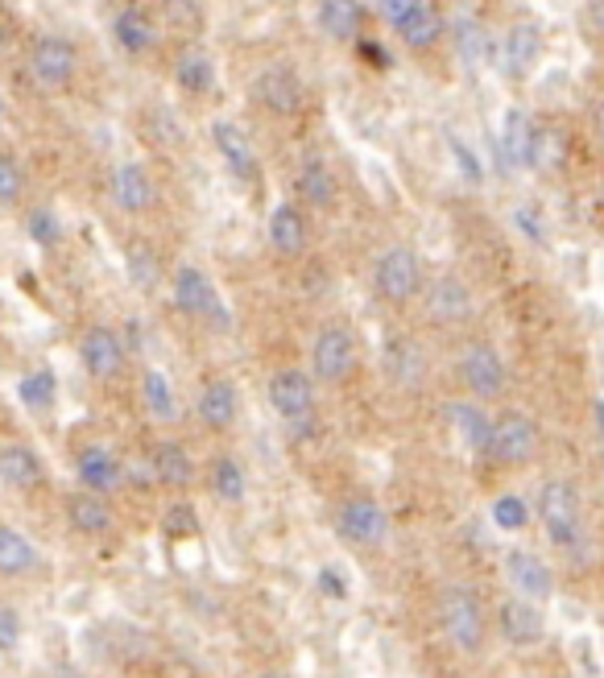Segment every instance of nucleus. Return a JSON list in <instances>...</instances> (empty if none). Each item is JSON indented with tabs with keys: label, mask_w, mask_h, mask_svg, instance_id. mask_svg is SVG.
Listing matches in <instances>:
<instances>
[{
	"label": "nucleus",
	"mask_w": 604,
	"mask_h": 678,
	"mask_svg": "<svg viewBox=\"0 0 604 678\" xmlns=\"http://www.w3.org/2000/svg\"><path fill=\"white\" fill-rule=\"evenodd\" d=\"M538 522L559 550L584 542V505H580V492L571 480H547L538 489Z\"/></svg>",
	"instance_id": "f257e3e1"
},
{
	"label": "nucleus",
	"mask_w": 604,
	"mask_h": 678,
	"mask_svg": "<svg viewBox=\"0 0 604 678\" xmlns=\"http://www.w3.org/2000/svg\"><path fill=\"white\" fill-rule=\"evenodd\" d=\"M439 629H443V638L452 641V650L480 654V645H485V608H480L473 587H443V596H439Z\"/></svg>",
	"instance_id": "f03ea898"
},
{
	"label": "nucleus",
	"mask_w": 604,
	"mask_h": 678,
	"mask_svg": "<svg viewBox=\"0 0 604 678\" xmlns=\"http://www.w3.org/2000/svg\"><path fill=\"white\" fill-rule=\"evenodd\" d=\"M269 406L294 439L315 431V377L302 369H278L269 377Z\"/></svg>",
	"instance_id": "7ed1b4c3"
},
{
	"label": "nucleus",
	"mask_w": 604,
	"mask_h": 678,
	"mask_svg": "<svg viewBox=\"0 0 604 678\" xmlns=\"http://www.w3.org/2000/svg\"><path fill=\"white\" fill-rule=\"evenodd\" d=\"M171 299L187 319L211 323L220 331L232 327V315H228L220 290H216V282H211L199 265H178V273L171 278Z\"/></svg>",
	"instance_id": "20e7f679"
},
{
	"label": "nucleus",
	"mask_w": 604,
	"mask_h": 678,
	"mask_svg": "<svg viewBox=\"0 0 604 678\" xmlns=\"http://www.w3.org/2000/svg\"><path fill=\"white\" fill-rule=\"evenodd\" d=\"M373 290H378L381 302L390 306H406L422 294V261H418L415 248L406 245H390L373 261Z\"/></svg>",
	"instance_id": "39448f33"
},
{
	"label": "nucleus",
	"mask_w": 604,
	"mask_h": 678,
	"mask_svg": "<svg viewBox=\"0 0 604 678\" xmlns=\"http://www.w3.org/2000/svg\"><path fill=\"white\" fill-rule=\"evenodd\" d=\"M311 373L323 385H344L357 373V336L344 323H327L311 343Z\"/></svg>",
	"instance_id": "423d86ee"
},
{
	"label": "nucleus",
	"mask_w": 604,
	"mask_h": 678,
	"mask_svg": "<svg viewBox=\"0 0 604 678\" xmlns=\"http://www.w3.org/2000/svg\"><path fill=\"white\" fill-rule=\"evenodd\" d=\"M460 381H464V389H468L476 401H492V397L506 394L510 369H506V360H501V352H497L492 343L473 339V343L464 348V356H460Z\"/></svg>",
	"instance_id": "0eeeda50"
},
{
	"label": "nucleus",
	"mask_w": 604,
	"mask_h": 678,
	"mask_svg": "<svg viewBox=\"0 0 604 678\" xmlns=\"http://www.w3.org/2000/svg\"><path fill=\"white\" fill-rule=\"evenodd\" d=\"M30 71L38 79V87L46 92H62L71 87V79L79 71V50L71 38H58V34H42L30 46Z\"/></svg>",
	"instance_id": "6e6552de"
},
{
	"label": "nucleus",
	"mask_w": 604,
	"mask_h": 678,
	"mask_svg": "<svg viewBox=\"0 0 604 678\" xmlns=\"http://www.w3.org/2000/svg\"><path fill=\"white\" fill-rule=\"evenodd\" d=\"M336 529L344 534V542L378 550L390 542V513H385L373 496H352V501H344L340 513H336Z\"/></svg>",
	"instance_id": "1a4fd4ad"
},
{
	"label": "nucleus",
	"mask_w": 604,
	"mask_h": 678,
	"mask_svg": "<svg viewBox=\"0 0 604 678\" xmlns=\"http://www.w3.org/2000/svg\"><path fill=\"white\" fill-rule=\"evenodd\" d=\"M489 455L501 468H526L538 455V426L526 414H501L492 422Z\"/></svg>",
	"instance_id": "9d476101"
},
{
	"label": "nucleus",
	"mask_w": 604,
	"mask_h": 678,
	"mask_svg": "<svg viewBox=\"0 0 604 678\" xmlns=\"http://www.w3.org/2000/svg\"><path fill=\"white\" fill-rule=\"evenodd\" d=\"M79 360H83V369H88V377L104 381V385H113L120 373H125V364H129V352H125V339L120 331L113 327H88L83 331V343H79Z\"/></svg>",
	"instance_id": "9b49d317"
},
{
	"label": "nucleus",
	"mask_w": 604,
	"mask_h": 678,
	"mask_svg": "<svg viewBox=\"0 0 604 678\" xmlns=\"http://www.w3.org/2000/svg\"><path fill=\"white\" fill-rule=\"evenodd\" d=\"M211 145H216L220 162H224L228 174H232L236 183H253V178H257L262 157L253 150V137H248L236 120H216V125H211Z\"/></svg>",
	"instance_id": "f8f14e48"
},
{
	"label": "nucleus",
	"mask_w": 604,
	"mask_h": 678,
	"mask_svg": "<svg viewBox=\"0 0 604 678\" xmlns=\"http://www.w3.org/2000/svg\"><path fill=\"white\" fill-rule=\"evenodd\" d=\"M473 311H476L473 290L460 282L455 273H443V278H434L427 285V315L439 327H455V323L473 319Z\"/></svg>",
	"instance_id": "ddd939ff"
},
{
	"label": "nucleus",
	"mask_w": 604,
	"mask_h": 678,
	"mask_svg": "<svg viewBox=\"0 0 604 678\" xmlns=\"http://www.w3.org/2000/svg\"><path fill=\"white\" fill-rule=\"evenodd\" d=\"M195 414H199V422L208 431L216 434L232 431L236 418H241V394H236V385L228 377H208L204 389H199V401H195Z\"/></svg>",
	"instance_id": "4468645a"
},
{
	"label": "nucleus",
	"mask_w": 604,
	"mask_h": 678,
	"mask_svg": "<svg viewBox=\"0 0 604 678\" xmlns=\"http://www.w3.org/2000/svg\"><path fill=\"white\" fill-rule=\"evenodd\" d=\"M497 624H501V638L518 645V650H526V645H538L543 633H547V621H543V608L534 600H522V596H510V600H501L497 608Z\"/></svg>",
	"instance_id": "2eb2a0df"
},
{
	"label": "nucleus",
	"mask_w": 604,
	"mask_h": 678,
	"mask_svg": "<svg viewBox=\"0 0 604 678\" xmlns=\"http://www.w3.org/2000/svg\"><path fill=\"white\" fill-rule=\"evenodd\" d=\"M153 199H158V187H153L150 170L141 162H120L113 170V203L125 215H146L153 208Z\"/></svg>",
	"instance_id": "dca6fc26"
},
{
	"label": "nucleus",
	"mask_w": 604,
	"mask_h": 678,
	"mask_svg": "<svg viewBox=\"0 0 604 678\" xmlns=\"http://www.w3.org/2000/svg\"><path fill=\"white\" fill-rule=\"evenodd\" d=\"M76 476H79V484H83V492L108 496V492L120 489V480H125V468H120V459H116V455L108 452V447L92 443V447H83V452L76 455Z\"/></svg>",
	"instance_id": "f3484780"
},
{
	"label": "nucleus",
	"mask_w": 604,
	"mask_h": 678,
	"mask_svg": "<svg viewBox=\"0 0 604 678\" xmlns=\"http://www.w3.org/2000/svg\"><path fill=\"white\" fill-rule=\"evenodd\" d=\"M506 575H510V584L518 587V596L522 600H550V592H555V580H550V566L534 554V550H510L506 554Z\"/></svg>",
	"instance_id": "a211bd4d"
},
{
	"label": "nucleus",
	"mask_w": 604,
	"mask_h": 678,
	"mask_svg": "<svg viewBox=\"0 0 604 678\" xmlns=\"http://www.w3.org/2000/svg\"><path fill=\"white\" fill-rule=\"evenodd\" d=\"M253 95L262 100L269 113L278 116H294L302 108V79L290 71V67H269L257 75L253 83Z\"/></svg>",
	"instance_id": "6ab92c4d"
},
{
	"label": "nucleus",
	"mask_w": 604,
	"mask_h": 678,
	"mask_svg": "<svg viewBox=\"0 0 604 678\" xmlns=\"http://www.w3.org/2000/svg\"><path fill=\"white\" fill-rule=\"evenodd\" d=\"M46 480V468H42L38 452H30L25 443H4L0 447V484L18 492H34L42 489Z\"/></svg>",
	"instance_id": "aec40b11"
},
{
	"label": "nucleus",
	"mask_w": 604,
	"mask_h": 678,
	"mask_svg": "<svg viewBox=\"0 0 604 678\" xmlns=\"http://www.w3.org/2000/svg\"><path fill=\"white\" fill-rule=\"evenodd\" d=\"M150 476H153V484L187 489V484H195V459L187 455L183 443L166 439V443H158L150 452Z\"/></svg>",
	"instance_id": "412c9836"
},
{
	"label": "nucleus",
	"mask_w": 604,
	"mask_h": 678,
	"mask_svg": "<svg viewBox=\"0 0 604 678\" xmlns=\"http://www.w3.org/2000/svg\"><path fill=\"white\" fill-rule=\"evenodd\" d=\"M67 522H71V529L83 534V538H104V534L113 529V508H108L104 496L79 489L67 496Z\"/></svg>",
	"instance_id": "4be33fe9"
},
{
	"label": "nucleus",
	"mask_w": 604,
	"mask_h": 678,
	"mask_svg": "<svg viewBox=\"0 0 604 678\" xmlns=\"http://www.w3.org/2000/svg\"><path fill=\"white\" fill-rule=\"evenodd\" d=\"M506 75H513V79H522V75H530L534 71V62H538V55H543V30L534 25V21H518L510 30V38H506Z\"/></svg>",
	"instance_id": "5701e85b"
},
{
	"label": "nucleus",
	"mask_w": 604,
	"mask_h": 678,
	"mask_svg": "<svg viewBox=\"0 0 604 678\" xmlns=\"http://www.w3.org/2000/svg\"><path fill=\"white\" fill-rule=\"evenodd\" d=\"M113 38L116 46L125 50V55H150L153 42H158V25L150 21V13L146 9H137V4H129V9H120L113 17Z\"/></svg>",
	"instance_id": "b1692460"
},
{
	"label": "nucleus",
	"mask_w": 604,
	"mask_h": 678,
	"mask_svg": "<svg viewBox=\"0 0 604 678\" xmlns=\"http://www.w3.org/2000/svg\"><path fill=\"white\" fill-rule=\"evenodd\" d=\"M448 418H452L455 434H460V443H464L468 452L489 455L492 418H489V410H480V401H452V406H448Z\"/></svg>",
	"instance_id": "393cba45"
},
{
	"label": "nucleus",
	"mask_w": 604,
	"mask_h": 678,
	"mask_svg": "<svg viewBox=\"0 0 604 678\" xmlns=\"http://www.w3.org/2000/svg\"><path fill=\"white\" fill-rule=\"evenodd\" d=\"M269 245L278 257H302L306 253V220L294 203H278L269 211Z\"/></svg>",
	"instance_id": "a878e982"
},
{
	"label": "nucleus",
	"mask_w": 604,
	"mask_h": 678,
	"mask_svg": "<svg viewBox=\"0 0 604 678\" xmlns=\"http://www.w3.org/2000/svg\"><path fill=\"white\" fill-rule=\"evenodd\" d=\"M364 25V4L360 0H320V30L336 42L360 38Z\"/></svg>",
	"instance_id": "bb28decb"
},
{
	"label": "nucleus",
	"mask_w": 604,
	"mask_h": 678,
	"mask_svg": "<svg viewBox=\"0 0 604 678\" xmlns=\"http://www.w3.org/2000/svg\"><path fill=\"white\" fill-rule=\"evenodd\" d=\"M299 195L311 208H323V211L336 203L340 183H336V174H332V166H327L323 157H306L299 166Z\"/></svg>",
	"instance_id": "cd10ccee"
},
{
	"label": "nucleus",
	"mask_w": 604,
	"mask_h": 678,
	"mask_svg": "<svg viewBox=\"0 0 604 678\" xmlns=\"http://www.w3.org/2000/svg\"><path fill=\"white\" fill-rule=\"evenodd\" d=\"M501 153H506V166L526 170L530 153H534V125L526 120L522 108H510L501 120Z\"/></svg>",
	"instance_id": "c85d7f7f"
},
{
	"label": "nucleus",
	"mask_w": 604,
	"mask_h": 678,
	"mask_svg": "<svg viewBox=\"0 0 604 678\" xmlns=\"http://www.w3.org/2000/svg\"><path fill=\"white\" fill-rule=\"evenodd\" d=\"M38 566V547L13 526H0V575L4 580H21Z\"/></svg>",
	"instance_id": "c756f323"
},
{
	"label": "nucleus",
	"mask_w": 604,
	"mask_h": 678,
	"mask_svg": "<svg viewBox=\"0 0 604 678\" xmlns=\"http://www.w3.org/2000/svg\"><path fill=\"white\" fill-rule=\"evenodd\" d=\"M174 83L190 95H204L211 92V83H216V62H211L208 50H199V46H187L183 55L174 58Z\"/></svg>",
	"instance_id": "7c9ffc66"
},
{
	"label": "nucleus",
	"mask_w": 604,
	"mask_h": 678,
	"mask_svg": "<svg viewBox=\"0 0 604 678\" xmlns=\"http://www.w3.org/2000/svg\"><path fill=\"white\" fill-rule=\"evenodd\" d=\"M397 38L406 42L410 50H418V55H422V50H431L434 42L443 38V13H439L434 4H427V0H422L415 13L397 25Z\"/></svg>",
	"instance_id": "2f4dec72"
},
{
	"label": "nucleus",
	"mask_w": 604,
	"mask_h": 678,
	"mask_svg": "<svg viewBox=\"0 0 604 678\" xmlns=\"http://www.w3.org/2000/svg\"><path fill=\"white\" fill-rule=\"evenodd\" d=\"M141 401H146L153 422H178V394H174L171 377L162 369H146L141 373Z\"/></svg>",
	"instance_id": "473e14b6"
},
{
	"label": "nucleus",
	"mask_w": 604,
	"mask_h": 678,
	"mask_svg": "<svg viewBox=\"0 0 604 678\" xmlns=\"http://www.w3.org/2000/svg\"><path fill=\"white\" fill-rule=\"evenodd\" d=\"M422 352H418L415 339H390V348H385V373L394 385H415L422 377Z\"/></svg>",
	"instance_id": "72a5a7b5"
},
{
	"label": "nucleus",
	"mask_w": 604,
	"mask_h": 678,
	"mask_svg": "<svg viewBox=\"0 0 604 678\" xmlns=\"http://www.w3.org/2000/svg\"><path fill=\"white\" fill-rule=\"evenodd\" d=\"M208 480H211V492H216L224 505H241L248 496V476L232 455H220V459L211 464Z\"/></svg>",
	"instance_id": "f704fd0d"
},
{
	"label": "nucleus",
	"mask_w": 604,
	"mask_h": 678,
	"mask_svg": "<svg viewBox=\"0 0 604 678\" xmlns=\"http://www.w3.org/2000/svg\"><path fill=\"white\" fill-rule=\"evenodd\" d=\"M125 269H129V282L141 290V294H153L158 282H162V261L146 241H132L125 248Z\"/></svg>",
	"instance_id": "c9c22d12"
},
{
	"label": "nucleus",
	"mask_w": 604,
	"mask_h": 678,
	"mask_svg": "<svg viewBox=\"0 0 604 678\" xmlns=\"http://www.w3.org/2000/svg\"><path fill=\"white\" fill-rule=\"evenodd\" d=\"M21 401L30 406V410H38V414H46V410H55V397H58V381L50 369H34L30 377L21 381Z\"/></svg>",
	"instance_id": "e433bc0d"
},
{
	"label": "nucleus",
	"mask_w": 604,
	"mask_h": 678,
	"mask_svg": "<svg viewBox=\"0 0 604 678\" xmlns=\"http://www.w3.org/2000/svg\"><path fill=\"white\" fill-rule=\"evenodd\" d=\"M492 522L506 529V534H518V529L530 526V508L522 496H513V492H506V496H497L492 501Z\"/></svg>",
	"instance_id": "4c0bfd02"
},
{
	"label": "nucleus",
	"mask_w": 604,
	"mask_h": 678,
	"mask_svg": "<svg viewBox=\"0 0 604 678\" xmlns=\"http://www.w3.org/2000/svg\"><path fill=\"white\" fill-rule=\"evenodd\" d=\"M162 534H166V538H195V534H199V513H195V505L174 501V505L162 513Z\"/></svg>",
	"instance_id": "58836bf2"
},
{
	"label": "nucleus",
	"mask_w": 604,
	"mask_h": 678,
	"mask_svg": "<svg viewBox=\"0 0 604 678\" xmlns=\"http://www.w3.org/2000/svg\"><path fill=\"white\" fill-rule=\"evenodd\" d=\"M25 232H30V241L42 248H50L62 241V224H58V215L50 208H38L30 211V220H25Z\"/></svg>",
	"instance_id": "ea45409f"
},
{
	"label": "nucleus",
	"mask_w": 604,
	"mask_h": 678,
	"mask_svg": "<svg viewBox=\"0 0 604 678\" xmlns=\"http://www.w3.org/2000/svg\"><path fill=\"white\" fill-rule=\"evenodd\" d=\"M21 187H25L21 166L13 162V157H9V153H0V203H4V208H9V203H18Z\"/></svg>",
	"instance_id": "a19ab883"
},
{
	"label": "nucleus",
	"mask_w": 604,
	"mask_h": 678,
	"mask_svg": "<svg viewBox=\"0 0 604 678\" xmlns=\"http://www.w3.org/2000/svg\"><path fill=\"white\" fill-rule=\"evenodd\" d=\"M455 38H460V55L468 58V62H480V55H485V30L476 21H460L455 25Z\"/></svg>",
	"instance_id": "79ce46f5"
},
{
	"label": "nucleus",
	"mask_w": 604,
	"mask_h": 678,
	"mask_svg": "<svg viewBox=\"0 0 604 678\" xmlns=\"http://www.w3.org/2000/svg\"><path fill=\"white\" fill-rule=\"evenodd\" d=\"M18 645H21V617L9 604H0V654H13Z\"/></svg>",
	"instance_id": "37998d69"
},
{
	"label": "nucleus",
	"mask_w": 604,
	"mask_h": 678,
	"mask_svg": "<svg viewBox=\"0 0 604 678\" xmlns=\"http://www.w3.org/2000/svg\"><path fill=\"white\" fill-rule=\"evenodd\" d=\"M448 145H452V157H455V166L464 170V178H468V183H480V178H485V170H480V162H476V153L468 150L460 137H448Z\"/></svg>",
	"instance_id": "c03bdc74"
},
{
	"label": "nucleus",
	"mask_w": 604,
	"mask_h": 678,
	"mask_svg": "<svg viewBox=\"0 0 604 678\" xmlns=\"http://www.w3.org/2000/svg\"><path fill=\"white\" fill-rule=\"evenodd\" d=\"M418 4H422V0H378V13L397 30L402 21H406V17H410V13H415Z\"/></svg>",
	"instance_id": "a18cd8bd"
},
{
	"label": "nucleus",
	"mask_w": 604,
	"mask_h": 678,
	"mask_svg": "<svg viewBox=\"0 0 604 678\" xmlns=\"http://www.w3.org/2000/svg\"><path fill=\"white\" fill-rule=\"evenodd\" d=\"M320 592L323 596H332V600H344V596H348V584H344L340 566H323L320 571Z\"/></svg>",
	"instance_id": "49530a36"
},
{
	"label": "nucleus",
	"mask_w": 604,
	"mask_h": 678,
	"mask_svg": "<svg viewBox=\"0 0 604 678\" xmlns=\"http://www.w3.org/2000/svg\"><path fill=\"white\" fill-rule=\"evenodd\" d=\"M518 227H522V232H530V241H543V236H547V232L538 227V220H534V211H530V208H518Z\"/></svg>",
	"instance_id": "de8ad7c7"
},
{
	"label": "nucleus",
	"mask_w": 604,
	"mask_h": 678,
	"mask_svg": "<svg viewBox=\"0 0 604 678\" xmlns=\"http://www.w3.org/2000/svg\"><path fill=\"white\" fill-rule=\"evenodd\" d=\"M596 132H601V137H604V100H601V104H596Z\"/></svg>",
	"instance_id": "09e8293b"
},
{
	"label": "nucleus",
	"mask_w": 604,
	"mask_h": 678,
	"mask_svg": "<svg viewBox=\"0 0 604 678\" xmlns=\"http://www.w3.org/2000/svg\"><path fill=\"white\" fill-rule=\"evenodd\" d=\"M257 678H290V675H282V670H262Z\"/></svg>",
	"instance_id": "8fccbe9b"
},
{
	"label": "nucleus",
	"mask_w": 604,
	"mask_h": 678,
	"mask_svg": "<svg viewBox=\"0 0 604 678\" xmlns=\"http://www.w3.org/2000/svg\"><path fill=\"white\" fill-rule=\"evenodd\" d=\"M55 678H76V670H58Z\"/></svg>",
	"instance_id": "3c124183"
},
{
	"label": "nucleus",
	"mask_w": 604,
	"mask_h": 678,
	"mask_svg": "<svg viewBox=\"0 0 604 678\" xmlns=\"http://www.w3.org/2000/svg\"><path fill=\"white\" fill-rule=\"evenodd\" d=\"M601 21H604V9H601Z\"/></svg>",
	"instance_id": "603ef678"
},
{
	"label": "nucleus",
	"mask_w": 604,
	"mask_h": 678,
	"mask_svg": "<svg viewBox=\"0 0 604 678\" xmlns=\"http://www.w3.org/2000/svg\"><path fill=\"white\" fill-rule=\"evenodd\" d=\"M0 120H4V113H0Z\"/></svg>",
	"instance_id": "864d4df0"
}]
</instances>
